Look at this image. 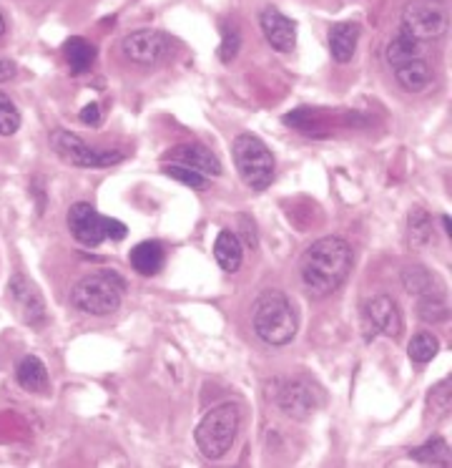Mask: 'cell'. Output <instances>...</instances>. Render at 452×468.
<instances>
[{"mask_svg": "<svg viewBox=\"0 0 452 468\" xmlns=\"http://www.w3.org/2000/svg\"><path fill=\"white\" fill-rule=\"evenodd\" d=\"M239 48H242V33L234 23L221 25V46H219V59L221 63H232L239 56Z\"/></svg>", "mask_w": 452, "mask_h": 468, "instance_id": "83f0119b", "label": "cell"}, {"mask_svg": "<svg viewBox=\"0 0 452 468\" xmlns=\"http://www.w3.org/2000/svg\"><path fill=\"white\" fill-rule=\"evenodd\" d=\"M15 70H18V66H15V61L0 59V83L11 81L13 76H15Z\"/></svg>", "mask_w": 452, "mask_h": 468, "instance_id": "1f68e13d", "label": "cell"}, {"mask_svg": "<svg viewBox=\"0 0 452 468\" xmlns=\"http://www.w3.org/2000/svg\"><path fill=\"white\" fill-rule=\"evenodd\" d=\"M252 325H254L256 338L264 340L267 345L281 348L294 340L300 323L287 295L279 290H267L256 297L252 307Z\"/></svg>", "mask_w": 452, "mask_h": 468, "instance_id": "7a4b0ae2", "label": "cell"}, {"mask_svg": "<svg viewBox=\"0 0 452 468\" xmlns=\"http://www.w3.org/2000/svg\"><path fill=\"white\" fill-rule=\"evenodd\" d=\"M8 300H11L15 315L21 317L25 325H31V328L46 325V300H43V295L38 293V287H35L33 282L28 280L25 275H21V272H15L11 282H8Z\"/></svg>", "mask_w": 452, "mask_h": 468, "instance_id": "30bf717a", "label": "cell"}, {"mask_svg": "<svg viewBox=\"0 0 452 468\" xmlns=\"http://www.w3.org/2000/svg\"><path fill=\"white\" fill-rule=\"evenodd\" d=\"M234 164L246 187L264 192L274 179V154L254 134H239L234 139Z\"/></svg>", "mask_w": 452, "mask_h": 468, "instance_id": "5b68a950", "label": "cell"}, {"mask_svg": "<svg viewBox=\"0 0 452 468\" xmlns=\"http://www.w3.org/2000/svg\"><path fill=\"white\" fill-rule=\"evenodd\" d=\"M51 146L59 154L60 159L70 166H83V169H98V166L121 164L126 159V154L118 149H93L86 141L78 139L70 131H53L51 134Z\"/></svg>", "mask_w": 452, "mask_h": 468, "instance_id": "52a82bcc", "label": "cell"}, {"mask_svg": "<svg viewBox=\"0 0 452 468\" xmlns=\"http://www.w3.org/2000/svg\"><path fill=\"white\" fill-rule=\"evenodd\" d=\"M128 262L131 267L136 269L143 277H151V275H159L163 269V262H166V252L159 242L153 239H146V242H139V245L131 249L128 255Z\"/></svg>", "mask_w": 452, "mask_h": 468, "instance_id": "9a60e30c", "label": "cell"}, {"mask_svg": "<svg viewBox=\"0 0 452 468\" xmlns=\"http://www.w3.org/2000/svg\"><path fill=\"white\" fill-rule=\"evenodd\" d=\"M432 220L425 210H412L407 217V245L412 249H422L432 242Z\"/></svg>", "mask_w": 452, "mask_h": 468, "instance_id": "cb8c5ba5", "label": "cell"}, {"mask_svg": "<svg viewBox=\"0 0 452 468\" xmlns=\"http://www.w3.org/2000/svg\"><path fill=\"white\" fill-rule=\"evenodd\" d=\"M63 56H66V63L73 76H83L93 69L96 63V46L91 41H86L81 35H73L63 43Z\"/></svg>", "mask_w": 452, "mask_h": 468, "instance_id": "d6986e66", "label": "cell"}, {"mask_svg": "<svg viewBox=\"0 0 452 468\" xmlns=\"http://www.w3.org/2000/svg\"><path fill=\"white\" fill-rule=\"evenodd\" d=\"M402 285H405V290L410 295H420V297H422V295H438L432 293L435 285H438L435 275H432L428 267H422V265L405 267V272H402Z\"/></svg>", "mask_w": 452, "mask_h": 468, "instance_id": "d4e9b609", "label": "cell"}, {"mask_svg": "<svg viewBox=\"0 0 452 468\" xmlns=\"http://www.w3.org/2000/svg\"><path fill=\"white\" fill-rule=\"evenodd\" d=\"M438 352H440V340L435 338L432 332H418L415 338L410 340V345H407L410 360L418 365L429 363Z\"/></svg>", "mask_w": 452, "mask_h": 468, "instance_id": "484cf974", "label": "cell"}, {"mask_svg": "<svg viewBox=\"0 0 452 468\" xmlns=\"http://www.w3.org/2000/svg\"><path fill=\"white\" fill-rule=\"evenodd\" d=\"M163 172H166V176H171V179H176V182L186 184V187H191V189H207V187H209V176L198 174V172L189 169V166L163 164Z\"/></svg>", "mask_w": 452, "mask_h": 468, "instance_id": "f546056e", "label": "cell"}, {"mask_svg": "<svg viewBox=\"0 0 452 468\" xmlns=\"http://www.w3.org/2000/svg\"><path fill=\"white\" fill-rule=\"evenodd\" d=\"M259 25L262 33L267 38V43L279 53H291L297 46V23L287 18L284 13H279L277 8H264L259 13Z\"/></svg>", "mask_w": 452, "mask_h": 468, "instance_id": "7c38bea8", "label": "cell"}, {"mask_svg": "<svg viewBox=\"0 0 452 468\" xmlns=\"http://www.w3.org/2000/svg\"><path fill=\"white\" fill-rule=\"evenodd\" d=\"M394 79L397 83L410 91V94H420V91H425L429 83H432V66H429L428 61L422 59H412L402 63V66H397L394 69Z\"/></svg>", "mask_w": 452, "mask_h": 468, "instance_id": "e0dca14e", "label": "cell"}, {"mask_svg": "<svg viewBox=\"0 0 452 468\" xmlns=\"http://www.w3.org/2000/svg\"><path fill=\"white\" fill-rule=\"evenodd\" d=\"M452 408V383L450 378L440 380L438 386L429 390L428 396V408H425V421L428 423H440L450 416Z\"/></svg>", "mask_w": 452, "mask_h": 468, "instance_id": "7402d4cb", "label": "cell"}, {"mask_svg": "<svg viewBox=\"0 0 452 468\" xmlns=\"http://www.w3.org/2000/svg\"><path fill=\"white\" fill-rule=\"evenodd\" d=\"M352 265V247L342 237H322L301 257V285L312 297H329L347 282Z\"/></svg>", "mask_w": 452, "mask_h": 468, "instance_id": "6da1fadb", "label": "cell"}, {"mask_svg": "<svg viewBox=\"0 0 452 468\" xmlns=\"http://www.w3.org/2000/svg\"><path fill=\"white\" fill-rule=\"evenodd\" d=\"M124 290H126V282L121 280L114 269H101V272L86 275L83 280L76 282V287L70 293V303L86 315L106 317L116 313Z\"/></svg>", "mask_w": 452, "mask_h": 468, "instance_id": "3957f363", "label": "cell"}, {"mask_svg": "<svg viewBox=\"0 0 452 468\" xmlns=\"http://www.w3.org/2000/svg\"><path fill=\"white\" fill-rule=\"evenodd\" d=\"M277 403L279 408L284 410L290 418H294V421H304V418H309L314 410L319 408L322 398H319V393H317L309 383L297 380V383H287V386L281 388Z\"/></svg>", "mask_w": 452, "mask_h": 468, "instance_id": "5bb4252c", "label": "cell"}, {"mask_svg": "<svg viewBox=\"0 0 452 468\" xmlns=\"http://www.w3.org/2000/svg\"><path fill=\"white\" fill-rule=\"evenodd\" d=\"M450 15L435 3H410L402 11V31L418 41H432L447 33Z\"/></svg>", "mask_w": 452, "mask_h": 468, "instance_id": "ba28073f", "label": "cell"}, {"mask_svg": "<svg viewBox=\"0 0 452 468\" xmlns=\"http://www.w3.org/2000/svg\"><path fill=\"white\" fill-rule=\"evenodd\" d=\"M121 51L136 66H156L171 56V38L161 31L141 28V31H134L121 41Z\"/></svg>", "mask_w": 452, "mask_h": 468, "instance_id": "9c48e42d", "label": "cell"}, {"mask_svg": "<svg viewBox=\"0 0 452 468\" xmlns=\"http://www.w3.org/2000/svg\"><path fill=\"white\" fill-rule=\"evenodd\" d=\"M18 129H21V111L11 101V96L0 91V136H13Z\"/></svg>", "mask_w": 452, "mask_h": 468, "instance_id": "f1b7e54d", "label": "cell"}, {"mask_svg": "<svg viewBox=\"0 0 452 468\" xmlns=\"http://www.w3.org/2000/svg\"><path fill=\"white\" fill-rule=\"evenodd\" d=\"M15 378H18V386L28 390V393H41L43 396V393H48V386H51L46 365L35 355H25L23 360L18 363Z\"/></svg>", "mask_w": 452, "mask_h": 468, "instance_id": "ac0fdd59", "label": "cell"}, {"mask_svg": "<svg viewBox=\"0 0 452 468\" xmlns=\"http://www.w3.org/2000/svg\"><path fill=\"white\" fill-rule=\"evenodd\" d=\"M418 313L425 323H445L450 317V307L445 304L440 295H422Z\"/></svg>", "mask_w": 452, "mask_h": 468, "instance_id": "4316f807", "label": "cell"}, {"mask_svg": "<svg viewBox=\"0 0 452 468\" xmlns=\"http://www.w3.org/2000/svg\"><path fill=\"white\" fill-rule=\"evenodd\" d=\"M66 224H69V232L73 234V239L81 242L83 247H98L106 239H124L128 232L126 224L98 214L88 201L73 204L69 210V217H66Z\"/></svg>", "mask_w": 452, "mask_h": 468, "instance_id": "8992f818", "label": "cell"}, {"mask_svg": "<svg viewBox=\"0 0 452 468\" xmlns=\"http://www.w3.org/2000/svg\"><path fill=\"white\" fill-rule=\"evenodd\" d=\"M420 56H422V43H420L418 38L405 33V31H400V33L394 35L392 41L387 43V51H384V59H387V63L392 69L402 66L407 61L420 59Z\"/></svg>", "mask_w": 452, "mask_h": 468, "instance_id": "44dd1931", "label": "cell"}, {"mask_svg": "<svg viewBox=\"0 0 452 468\" xmlns=\"http://www.w3.org/2000/svg\"><path fill=\"white\" fill-rule=\"evenodd\" d=\"M5 28H8V25H5V18H3V15H0V38H3V35H5Z\"/></svg>", "mask_w": 452, "mask_h": 468, "instance_id": "836d02e7", "label": "cell"}, {"mask_svg": "<svg viewBox=\"0 0 452 468\" xmlns=\"http://www.w3.org/2000/svg\"><path fill=\"white\" fill-rule=\"evenodd\" d=\"M163 164H181L194 169L204 176H219L221 162L217 159V154L201 146V144H181L163 154Z\"/></svg>", "mask_w": 452, "mask_h": 468, "instance_id": "4fadbf2b", "label": "cell"}, {"mask_svg": "<svg viewBox=\"0 0 452 468\" xmlns=\"http://www.w3.org/2000/svg\"><path fill=\"white\" fill-rule=\"evenodd\" d=\"M214 257H217L224 272H236V269L242 267V242H239V237L232 229H221L219 232L217 242H214Z\"/></svg>", "mask_w": 452, "mask_h": 468, "instance_id": "ffe728a7", "label": "cell"}, {"mask_svg": "<svg viewBox=\"0 0 452 468\" xmlns=\"http://www.w3.org/2000/svg\"><path fill=\"white\" fill-rule=\"evenodd\" d=\"M364 320L370 323L372 335L380 332L387 338H400L402 335V313L390 295H374L364 303Z\"/></svg>", "mask_w": 452, "mask_h": 468, "instance_id": "8fae6325", "label": "cell"}, {"mask_svg": "<svg viewBox=\"0 0 452 468\" xmlns=\"http://www.w3.org/2000/svg\"><path fill=\"white\" fill-rule=\"evenodd\" d=\"M410 458H415L420 463H425V466H452L450 445H447V441L440 438V435H435V438L428 441L425 445L412 448V451H410Z\"/></svg>", "mask_w": 452, "mask_h": 468, "instance_id": "603a6c76", "label": "cell"}, {"mask_svg": "<svg viewBox=\"0 0 452 468\" xmlns=\"http://www.w3.org/2000/svg\"><path fill=\"white\" fill-rule=\"evenodd\" d=\"M442 224H445V232L452 234V227H450V217H442Z\"/></svg>", "mask_w": 452, "mask_h": 468, "instance_id": "d6a6232c", "label": "cell"}, {"mask_svg": "<svg viewBox=\"0 0 452 468\" xmlns=\"http://www.w3.org/2000/svg\"><path fill=\"white\" fill-rule=\"evenodd\" d=\"M81 121L86 124V126H101V121H104V111H101V106L98 104L83 106Z\"/></svg>", "mask_w": 452, "mask_h": 468, "instance_id": "4dcf8cb0", "label": "cell"}, {"mask_svg": "<svg viewBox=\"0 0 452 468\" xmlns=\"http://www.w3.org/2000/svg\"><path fill=\"white\" fill-rule=\"evenodd\" d=\"M360 41V25L357 23H335L329 28V51L337 63H349Z\"/></svg>", "mask_w": 452, "mask_h": 468, "instance_id": "2e32d148", "label": "cell"}, {"mask_svg": "<svg viewBox=\"0 0 452 468\" xmlns=\"http://www.w3.org/2000/svg\"><path fill=\"white\" fill-rule=\"evenodd\" d=\"M239 428H242V410L236 403H221L217 408H211L197 428L198 451L211 461H217L232 451Z\"/></svg>", "mask_w": 452, "mask_h": 468, "instance_id": "277c9868", "label": "cell"}]
</instances>
